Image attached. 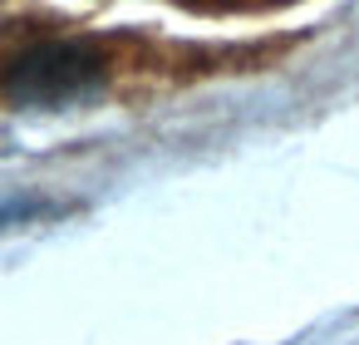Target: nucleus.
<instances>
[{
  "mask_svg": "<svg viewBox=\"0 0 359 345\" xmlns=\"http://www.w3.org/2000/svg\"><path fill=\"white\" fill-rule=\"evenodd\" d=\"M104 55L94 45H79V40H50V45H35L25 55H15L6 65V89L11 104L20 109H60V104H74L84 94H94L104 84Z\"/></svg>",
  "mask_w": 359,
  "mask_h": 345,
  "instance_id": "nucleus-1",
  "label": "nucleus"
}]
</instances>
